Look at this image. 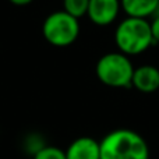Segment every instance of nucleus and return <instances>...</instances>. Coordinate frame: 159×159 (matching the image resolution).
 <instances>
[{"label": "nucleus", "instance_id": "obj_2", "mask_svg": "<svg viewBox=\"0 0 159 159\" xmlns=\"http://www.w3.org/2000/svg\"><path fill=\"white\" fill-rule=\"evenodd\" d=\"M115 43L119 52L137 56L148 50L154 43L149 20L126 17L115 30Z\"/></svg>", "mask_w": 159, "mask_h": 159}, {"label": "nucleus", "instance_id": "obj_5", "mask_svg": "<svg viewBox=\"0 0 159 159\" xmlns=\"http://www.w3.org/2000/svg\"><path fill=\"white\" fill-rule=\"evenodd\" d=\"M120 10V0H89L87 17L98 27H107L117 20Z\"/></svg>", "mask_w": 159, "mask_h": 159}, {"label": "nucleus", "instance_id": "obj_9", "mask_svg": "<svg viewBox=\"0 0 159 159\" xmlns=\"http://www.w3.org/2000/svg\"><path fill=\"white\" fill-rule=\"evenodd\" d=\"M88 6H89V0H63V8L67 14L75 17L80 20L81 17L87 16Z\"/></svg>", "mask_w": 159, "mask_h": 159}, {"label": "nucleus", "instance_id": "obj_11", "mask_svg": "<svg viewBox=\"0 0 159 159\" xmlns=\"http://www.w3.org/2000/svg\"><path fill=\"white\" fill-rule=\"evenodd\" d=\"M149 24H151V32H152L154 43H159V17H152Z\"/></svg>", "mask_w": 159, "mask_h": 159}, {"label": "nucleus", "instance_id": "obj_10", "mask_svg": "<svg viewBox=\"0 0 159 159\" xmlns=\"http://www.w3.org/2000/svg\"><path fill=\"white\" fill-rule=\"evenodd\" d=\"M34 159H66V152L59 147L45 145L34 154Z\"/></svg>", "mask_w": 159, "mask_h": 159}, {"label": "nucleus", "instance_id": "obj_3", "mask_svg": "<svg viewBox=\"0 0 159 159\" xmlns=\"http://www.w3.org/2000/svg\"><path fill=\"white\" fill-rule=\"evenodd\" d=\"M134 69L127 55L121 52H109L101 56L96 61L95 74L106 87L129 88L131 87Z\"/></svg>", "mask_w": 159, "mask_h": 159}, {"label": "nucleus", "instance_id": "obj_4", "mask_svg": "<svg viewBox=\"0 0 159 159\" xmlns=\"http://www.w3.org/2000/svg\"><path fill=\"white\" fill-rule=\"evenodd\" d=\"M80 20L64 10L50 13L42 24V35L48 43L56 48H67L80 36Z\"/></svg>", "mask_w": 159, "mask_h": 159}, {"label": "nucleus", "instance_id": "obj_12", "mask_svg": "<svg viewBox=\"0 0 159 159\" xmlns=\"http://www.w3.org/2000/svg\"><path fill=\"white\" fill-rule=\"evenodd\" d=\"M8 2L16 6H27V4H30V3H32L34 0H8Z\"/></svg>", "mask_w": 159, "mask_h": 159}, {"label": "nucleus", "instance_id": "obj_8", "mask_svg": "<svg viewBox=\"0 0 159 159\" xmlns=\"http://www.w3.org/2000/svg\"><path fill=\"white\" fill-rule=\"evenodd\" d=\"M120 4L127 17L148 20L154 16L159 0H120Z\"/></svg>", "mask_w": 159, "mask_h": 159}, {"label": "nucleus", "instance_id": "obj_1", "mask_svg": "<svg viewBox=\"0 0 159 159\" xmlns=\"http://www.w3.org/2000/svg\"><path fill=\"white\" fill-rule=\"evenodd\" d=\"M101 159H149V147L143 135L130 129H117L102 141Z\"/></svg>", "mask_w": 159, "mask_h": 159}, {"label": "nucleus", "instance_id": "obj_6", "mask_svg": "<svg viewBox=\"0 0 159 159\" xmlns=\"http://www.w3.org/2000/svg\"><path fill=\"white\" fill-rule=\"evenodd\" d=\"M131 87L143 93H152L159 89V69L152 64H141L133 73Z\"/></svg>", "mask_w": 159, "mask_h": 159}, {"label": "nucleus", "instance_id": "obj_13", "mask_svg": "<svg viewBox=\"0 0 159 159\" xmlns=\"http://www.w3.org/2000/svg\"><path fill=\"white\" fill-rule=\"evenodd\" d=\"M152 17H159V4H158V7H157V10H155V13H154V16ZM151 17V18H152Z\"/></svg>", "mask_w": 159, "mask_h": 159}, {"label": "nucleus", "instance_id": "obj_7", "mask_svg": "<svg viewBox=\"0 0 159 159\" xmlns=\"http://www.w3.org/2000/svg\"><path fill=\"white\" fill-rule=\"evenodd\" d=\"M64 152L66 159H101L99 141L91 137L75 138Z\"/></svg>", "mask_w": 159, "mask_h": 159}]
</instances>
